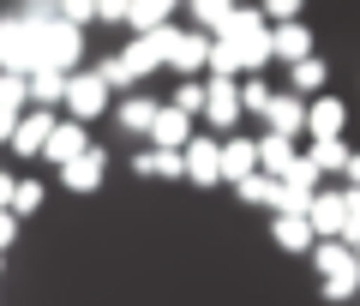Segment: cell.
<instances>
[{
  "label": "cell",
  "instance_id": "cell-22",
  "mask_svg": "<svg viewBox=\"0 0 360 306\" xmlns=\"http://www.w3.org/2000/svg\"><path fill=\"white\" fill-rule=\"evenodd\" d=\"M324 84H330V66L312 54V60H300V66H288V96H324Z\"/></svg>",
  "mask_w": 360,
  "mask_h": 306
},
{
  "label": "cell",
  "instance_id": "cell-24",
  "mask_svg": "<svg viewBox=\"0 0 360 306\" xmlns=\"http://www.w3.org/2000/svg\"><path fill=\"white\" fill-rule=\"evenodd\" d=\"M25 84H30V108H49V115L66 108V78L60 72H30Z\"/></svg>",
  "mask_w": 360,
  "mask_h": 306
},
{
  "label": "cell",
  "instance_id": "cell-29",
  "mask_svg": "<svg viewBox=\"0 0 360 306\" xmlns=\"http://www.w3.org/2000/svg\"><path fill=\"white\" fill-rule=\"evenodd\" d=\"M270 96H276V90H270L264 78H240V108L246 115H270Z\"/></svg>",
  "mask_w": 360,
  "mask_h": 306
},
{
  "label": "cell",
  "instance_id": "cell-6",
  "mask_svg": "<svg viewBox=\"0 0 360 306\" xmlns=\"http://www.w3.org/2000/svg\"><path fill=\"white\" fill-rule=\"evenodd\" d=\"M168 30H174V25H168ZM168 30H156V37H132L127 49H120V66H127L132 84H144L156 66H168Z\"/></svg>",
  "mask_w": 360,
  "mask_h": 306
},
{
  "label": "cell",
  "instance_id": "cell-39",
  "mask_svg": "<svg viewBox=\"0 0 360 306\" xmlns=\"http://www.w3.org/2000/svg\"><path fill=\"white\" fill-rule=\"evenodd\" d=\"M13 192H18V174H6V168H0V210H13Z\"/></svg>",
  "mask_w": 360,
  "mask_h": 306
},
{
  "label": "cell",
  "instance_id": "cell-1",
  "mask_svg": "<svg viewBox=\"0 0 360 306\" xmlns=\"http://www.w3.org/2000/svg\"><path fill=\"white\" fill-rule=\"evenodd\" d=\"M217 42L240 60V78H258V66H270V25L258 18V6H240Z\"/></svg>",
  "mask_w": 360,
  "mask_h": 306
},
{
  "label": "cell",
  "instance_id": "cell-20",
  "mask_svg": "<svg viewBox=\"0 0 360 306\" xmlns=\"http://www.w3.org/2000/svg\"><path fill=\"white\" fill-rule=\"evenodd\" d=\"M312 264H319V276L324 282H330V276H354V246H348V241H319V246H312Z\"/></svg>",
  "mask_w": 360,
  "mask_h": 306
},
{
  "label": "cell",
  "instance_id": "cell-26",
  "mask_svg": "<svg viewBox=\"0 0 360 306\" xmlns=\"http://www.w3.org/2000/svg\"><path fill=\"white\" fill-rule=\"evenodd\" d=\"M234 13H240V6H229V0H198V6H193V25H198V37L217 42L222 30H229V18H234Z\"/></svg>",
  "mask_w": 360,
  "mask_h": 306
},
{
  "label": "cell",
  "instance_id": "cell-33",
  "mask_svg": "<svg viewBox=\"0 0 360 306\" xmlns=\"http://www.w3.org/2000/svg\"><path fill=\"white\" fill-rule=\"evenodd\" d=\"M90 72L103 78L108 90H127V84H132V78H127V66H120V54H108V60H96V66H90Z\"/></svg>",
  "mask_w": 360,
  "mask_h": 306
},
{
  "label": "cell",
  "instance_id": "cell-36",
  "mask_svg": "<svg viewBox=\"0 0 360 306\" xmlns=\"http://www.w3.org/2000/svg\"><path fill=\"white\" fill-rule=\"evenodd\" d=\"M342 204H348V246H354V241H360V192L342 186Z\"/></svg>",
  "mask_w": 360,
  "mask_h": 306
},
{
  "label": "cell",
  "instance_id": "cell-38",
  "mask_svg": "<svg viewBox=\"0 0 360 306\" xmlns=\"http://www.w3.org/2000/svg\"><path fill=\"white\" fill-rule=\"evenodd\" d=\"M132 174H139V180H156V156L139 151V156H132Z\"/></svg>",
  "mask_w": 360,
  "mask_h": 306
},
{
  "label": "cell",
  "instance_id": "cell-19",
  "mask_svg": "<svg viewBox=\"0 0 360 306\" xmlns=\"http://www.w3.org/2000/svg\"><path fill=\"white\" fill-rule=\"evenodd\" d=\"M270 241L283 246V253H307V258H312L319 234H312V222H307V217H276V222H270Z\"/></svg>",
  "mask_w": 360,
  "mask_h": 306
},
{
  "label": "cell",
  "instance_id": "cell-37",
  "mask_svg": "<svg viewBox=\"0 0 360 306\" xmlns=\"http://www.w3.org/2000/svg\"><path fill=\"white\" fill-rule=\"evenodd\" d=\"M13 241H18V217H13V210H0V253H6Z\"/></svg>",
  "mask_w": 360,
  "mask_h": 306
},
{
  "label": "cell",
  "instance_id": "cell-11",
  "mask_svg": "<svg viewBox=\"0 0 360 306\" xmlns=\"http://www.w3.org/2000/svg\"><path fill=\"white\" fill-rule=\"evenodd\" d=\"M342 127H348L342 96H312L307 102V139H342Z\"/></svg>",
  "mask_w": 360,
  "mask_h": 306
},
{
  "label": "cell",
  "instance_id": "cell-7",
  "mask_svg": "<svg viewBox=\"0 0 360 306\" xmlns=\"http://www.w3.org/2000/svg\"><path fill=\"white\" fill-rule=\"evenodd\" d=\"M205 66H210V37H198V30H168V72L198 78Z\"/></svg>",
  "mask_w": 360,
  "mask_h": 306
},
{
  "label": "cell",
  "instance_id": "cell-31",
  "mask_svg": "<svg viewBox=\"0 0 360 306\" xmlns=\"http://www.w3.org/2000/svg\"><path fill=\"white\" fill-rule=\"evenodd\" d=\"M234 198H240V204H270V198H276V180H270V174H252V180L234 186Z\"/></svg>",
  "mask_w": 360,
  "mask_h": 306
},
{
  "label": "cell",
  "instance_id": "cell-42",
  "mask_svg": "<svg viewBox=\"0 0 360 306\" xmlns=\"http://www.w3.org/2000/svg\"><path fill=\"white\" fill-rule=\"evenodd\" d=\"M354 264H360V241H354Z\"/></svg>",
  "mask_w": 360,
  "mask_h": 306
},
{
  "label": "cell",
  "instance_id": "cell-2",
  "mask_svg": "<svg viewBox=\"0 0 360 306\" xmlns=\"http://www.w3.org/2000/svg\"><path fill=\"white\" fill-rule=\"evenodd\" d=\"M0 72L13 78L37 72V30L25 25V13H0Z\"/></svg>",
  "mask_w": 360,
  "mask_h": 306
},
{
  "label": "cell",
  "instance_id": "cell-23",
  "mask_svg": "<svg viewBox=\"0 0 360 306\" xmlns=\"http://www.w3.org/2000/svg\"><path fill=\"white\" fill-rule=\"evenodd\" d=\"M156 108H162V102H150V96H127V102L115 108V127H120V132H144V139H150Z\"/></svg>",
  "mask_w": 360,
  "mask_h": 306
},
{
  "label": "cell",
  "instance_id": "cell-9",
  "mask_svg": "<svg viewBox=\"0 0 360 306\" xmlns=\"http://www.w3.org/2000/svg\"><path fill=\"white\" fill-rule=\"evenodd\" d=\"M307 222H312L319 241H348V204H342V192H319L312 210H307Z\"/></svg>",
  "mask_w": 360,
  "mask_h": 306
},
{
  "label": "cell",
  "instance_id": "cell-14",
  "mask_svg": "<svg viewBox=\"0 0 360 306\" xmlns=\"http://www.w3.org/2000/svg\"><path fill=\"white\" fill-rule=\"evenodd\" d=\"M264 120H270V132H276V139H300V132H307V102L288 96V90H276Z\"/></svg>",
  "mask_w": 360,
  "mask_h": 306
},
{
  "label": "cell",
  "instance_id": "cell-34",
  "mask_svg": "<svg viewBox=\"0 0 360 306\" xmlns=\"http://www.w3.org/2000/svg\"><path fill=\"white\" fill-rule=\"evenodd\" d=\"M156 156V180H186V156L180 151H150Z\"/></svg>",
  "mask_w": 360,
  "mask_h": 306
},
{
  "label": "cell",
  "instance_id": "cell-15",
  "mask_svg": "<svg viewBox=\"0 0 360 306\" xmlns=\"http://www.w3.org/2000/svg\"><path fill=\"white\" fill-rule=\"evenodd\" d=\"M84 151H90V132L78 127V120H60V127L49 132V151H42V156L66 168V162H78V156H84Z\"/></svg>",
  "mask_w": 360,
  "mask_h": 306
},
{
  "label": "cell",
  "instance_id": "cell-3",
  "mask_svg": "<svg viewBox=\"0 0 360 306\" xmlns=\"http://www.w3.org/2000/svg\"><path fill=\"white\" fill-rule=\"evenodd\" d=\"M312 198H319V168L300 156V162L288 168L283 180H276V198H270V210H276V217H307Z\"/></svg>",
  "mask_w": 360,
  "mask_h": 306
},
{
  "label": "cell",
  "instance_id": "cell-5",
  "mask_svg": "<svg viewBox=\"0 0 360 306\" xmlns=\"http://www.w3.org/2000/svg\"><path fill=\"white\" fill-rule=\"evenodd\" d=\"M205 127L210 132H234V120L246 115L240 108V78H205Z\"/></svg>",
  "mask_w": 360,
  "mask_h": 306
},
{
  "label": "cell",
  "instance_id": "cell-17",
  "mask_svg": "<svg viewBox=\"0 0 360 306\" xmlns=\"http://www.w3.org/2000/svg\"><path fill=\"white\" fill-rule=\"evenodd\" d=\"M270 60H283V66L312 60V37H307V25H283V30H270Z\"/></svg>",
  "mask_w": 360,
  "mask_h": 306
},
{
  "label": "cell",
  "instance_id": "cell-40",
  "mask_svg": "<svg viewBox=\"0 0 360 306\" xmlns=\"http://www.w3.org/2000/svg\"><path fill=\"white\" fill-rule=\"evenodd\" d=\"M18 120H25V115H6V108H0V144L18 139Z\"/></svg>",
  "mask_w": 360,
  "mask_h": 306
},
{
  "label": "cell",
  "instance_id": "cell-41",
  "mask_svg": "<svg viewBox=\"0 0 360 306\" xmlns=\"http://www.w3.org/2000/svg\"><path fill=\"white\" fill-rule=\"evenodd\" d=\"M342 180H348V186H354V192H360V151H354V156H348V174H342Z\"/></svg>",
  "mask_w": 360,
  "mask_h": 306
},
{
  "label": "cell",
  "instance_id": "cell-16",
  "mask_svg": "<svg viewBox=\"0 0 360 306\" xmlns=\"http://www.w3.org/2000/svg\"><path fill=\"white\" fill-rule=\"evenodd\" d=\"M300 162V151H295V139H276V132H264L258 139V174H270V180H283L288 168Z\"/></svg>",
  "mask_w": 360,
  "mask_h": 306
},
{
  "label": "cell",
  "instance_id": "cell-8",
  "mask_svg": "<svg viewBox=\"0 0 360 306\" xmlns=\"http://www.w3.org/2000/svg\"><path fill=\"white\" fill-rule=\"evenodd\" d=\"M180 156H186V180H193V186H217V180H222V139L198 132Z\"/></svg>",
  "mask_w": 360,
  "mask_h": 306
},
{
  "label": "cell",
  "instance_id": "cell-35",
  "mask_svg": "<svg viewBox=\"0 0 360 306\" xmlns=\"http://www.w3.org/2000/svg\"><path fill=\"white\" fill-rule=\"evenodd\" d=\"M60 25H72V30L96 25V6H84V0H72V6H60Z\"/></svg>",
  "mask_w": 360,
  "mask_h": 306
},
{
  "label": "cell",
  "instance_id": "cell-21",
  "mask_svg": "<svg viewBox=\"0 0 360 306\" xmlns=\"http://www.w3.org/2000/svg\"><path fill=\"white\" fill-rule=\"evenodd\" d=\"M127 25H132V37H156V30L174 25V6L168 0H139V6H127Z\"/></svg>",
  "mask_w": 360,
  "mask_h": 306
},
{
  "label": "cell",
  "instance_id": "cell-30",
  "mask_svg": "<svg viewBox=\"0 0 360 306\" xmlns=\"http://www.w3.org/2000/svg\"><path fill=\"white\" fill-rule=\"evenodd\" d=\"M42 210V180H18V192H13V217L25 222V217H37Z\"/></svg>",
  "mask_w": 360,
  "mask_h": 306
},
{
  "label": "cell",
  "instance_id": "cell-27",
  "mask_svg": "<svg viewBox=\"0 0 360 306\" xmlns=\"http://www.w3.org/2000/svg\"><path fill=\"white\" fill-rule=\"evenodd\" d=\"M205 78H180L174 84V102H168V108H180V115H205Z\"/></svg>",
  "mask_w": 360,
  "mask_h": 306
},
{
  "label": "cell",
  "instance_id": "cell-32",
  "mask_svg": "<svg viewBox=\"0 0 360 306\" xmlns=\"http://www.w3.org/2000/svg\"><path fill=\"white\" fill-rule=\"evenodd\" d=\"M319 294H324V300H330V306L354 300V294H360V270H354V276H330V282H319Z\"/></svg>",
  "mask_w": 360,
  "mask_h": 306
},
{
  "label": "cell",
  "instance_id": "cell-4",
  "mask_svg": "<svg viewBox=\"0 0 360 306\" xmlns=\"http://www.w3.org/2000/svg\"><path fill=\"white\" fill-rule=\"evenodd\" d=\"M103 108H108V84H103L96 72H72V78H66V120L90 127Z\"/></svg>",
  "mask_w": 360,
  "mask_h": 306
},
{
  "label": "cell",
  "instance_id": "cell-12",
  "mask_svg": "<svg viewBox=\"0 0 360 306\" xmlns=\"http://www.w3.org/2000/svg\"><path fill=\"white\" fill-rule=\"evenodd\" d=\"M54 127H60V115H49V108H25L13 151H18V156H42V151H49V132H54Z\"/></svg>",
  "mask_w": 360,
  "mask_h": 306
},
{
  "label": "cell",
  "instance_id": "cell-28",
  "mask_svg": "<svg viewBox=\"0 0 360 306\" xmlns=\"http://www.w3.org/2000/svg\"><path fill=\"white\" fill-rule=\"evenodd\" d=\"M0 108H6V115H25V108H30V84H25V78L0 72Z\"/></svg>",
  "mask_w": 360,
  "mask_h": 306
},
{
  "label": "cell",
  "instance_id": "cell-18",
  "mask_svg": "<svg viewBox=\"0 0 360 306\" xmlns=\"http://www.w3.org/2000/svg\"><path fill=\"white\" fill-rule=\"evenodd\" d=\"M258 174V144L252 139H222V180H252Z\"/></svg>",
  "mask_w": 360,
  "mask_h": 306
},
{
  "label": "cell",
  "instance_id": "cell-13",
  "mask_svg": "<svg viewBox=\"0 0 360 306\" xmlns=\"http://www.w3.org/2000/svg\"><path fill=\"white\" fill-rule=\"evenodd\" d=\"M150 139H156V151H186V144L198 139L193 132V115H180V108H156V127H150Z\"/></svg>",
  "mask_w": 360,
  "mask_h": 306
},
{
  "label": "cell",
  "instance_id": "cell-25",
  "mask_svg": "<svg viewBox=\"0 0 360 306\" xmlns=\"http://www.w3.org/2000/svg\"><path fill=\"white\" fill-rule=\"evenodd\" d=\"M348 156H354V151H348L342 139H312V151H307V162L319 168V174H348Z\"/></svg>",
  "mask_w": 360,
  "mask_h": 306
},
{
  "label": "cell",
  "instance_id": "cell-10",
  "mask_svg": "<svg viewBox=\"0 0 360 306\" xmlns=\"http://www.w3.org/2000/svg\"><path fill=\"white\" fill-rule=\"evenodd\" d=\"M103 174H108V151H96V144H90V151L78 156V162H66V168H60V186L84 198V192H96V186H103Z\"/></svg>",
  "mask_w": 360,
  "mask_h": 306
}]
</instances>
